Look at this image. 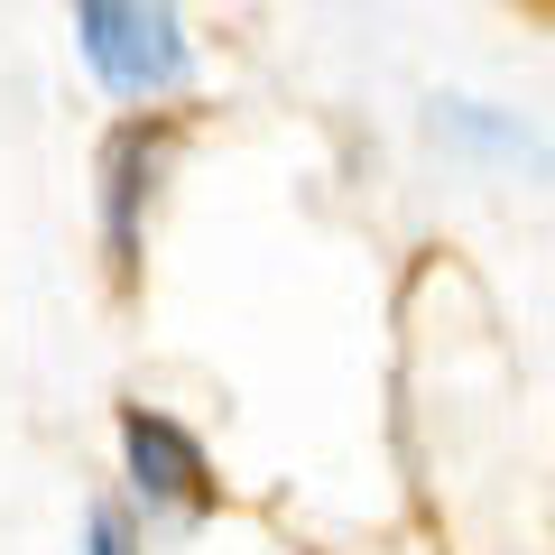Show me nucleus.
Listing matches in <instances>:
<instances>
[{
  "mask_svg": "<svg viewBox=\"0 0 555 555\" xmlns=\"http://www.w3.org/2000/svg\"><path fill=\"white\" fill-rule=\"evenodd\" d=\"M75 28H83V65L130 102L177 93L185 65H195V47H185L167 0H75Z\"/></svg>",
  "mask_w": 555,
  "mask_h": 555,
  "instance_id": "nucleus-1",
  "label": "nucleus"
},
{
  "mask_svg": "<svg viewBox=\"0 0 555 555\" xmlns=\"http://www.w3.org/2000/svg\"><path fill=\"white\" fill-rule=\"evenodd\" d=\"M120 454H130L139 500H167V509H204V500H214L204 454H195V436H185L177 416H158V408H120Z\"/></svg>",
  "mask_w": 555,
  "mask_h": 555,
  "instance_id": "nucleus-2",
  "label": "nucleus"
},
{
  "mask_svg": "<svg viewBox=\"0 0 555 555\" xmlns=\"http://www.w3.org/2000/svg\"><path fill=\"white\" fill-rule=\"evenodd\" d=\"M167 158V130H120L102 149V241H112V269H139V204H149V177Z\"/></svg>",
  "mask_w": 555,
  "mask_h": 555,
  "instance_id": "nucleus-3",
  "label": "nucleus"
},
{
  "mask_svg": "<svg viewBox=\"0 0 555 555\" xmlns=\"http://www.w3.org/2000/svg\"><path fill=\"white\" fill-rule=\"evenodd\" d=\"M93 555H139V546H130V518H120V509H93Z\"/></svg>",
  "mask_w": 555,
  "mask_h": 555,
  "instance_id": "nucleus-4",
  "label": "nucleus"
}]
</instances>
